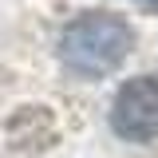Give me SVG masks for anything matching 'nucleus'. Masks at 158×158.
<instances>
[{
	"mask_svg": "<svg viewBox=\"0 0 158 158\" xmlns=\"http://www.w3.org/2000/svg\"><path fill=\"white\" fill-rule=\"evenodd\" d=\"M111 131L127 142L158 138V75H135L115 91Z\"/></svg>",
	"mask_w": 158,
	"mask_h": 158,
	"instance_id": "obj_2",
	"label": "nucleus"
},
{
	"mask_svg": "<svg viewBox=\"0 0 158 158\" xmlns=\"http://www.w3.org/2000/svg\"><path fill=\"white\" fill-rule=\"evenodd\" d=\"M135 32L111 12H83L59 36V63L75 79H103L131 56Z\"/></svg>",
	"mask_w": 158,
	"mask_h": 158,
	"instance_id": "obj_1",
	"label": "nucleus"
},
{
	"mask_svg": "<svg viewBox=\"0 0 158 158\" xmlns=\"http://www.w3.org/2000/svg\"><path fill=\"white\" fill-rule=\"evenodd\" d=\"M142 12H150V16H158V0H135Z\"/></svg>",
	"mask_w": 158,
	"mask_h": 158,
	"instance_id": "obj_3",
	"label": "nucleus"
}]
</instances>
